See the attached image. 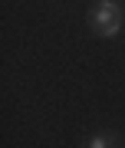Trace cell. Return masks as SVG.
<instances>
[{
  "mask_svg": "<svg viewBox=\"0 0 125 148\" xmlns=\"http://www.w3.org/2000/svg\"><path fill=\"white\" fill-rule=\"evenodd\" d=\"M125 23V10L122 3H115V0H99V3L89 10V27H92V33H99V36H115V33L122 30Z\"/></svg>",
  "mask_w": 125,
  "mask_h": 148,
  "instance_id": "1",
  "label": "cell"
},
{
  "mask_svg": "<svg viewBox=\"0 0 125 148\" xmlns=\"http://www.w3.org/2000/svg\"><path fill=\"white\" fill-rule=\"evenodd\" d=\"M119 145H122L119 132H102V135H92L86 142V148H119Z\"/></svg>",
  "mask_w": 125,
  "mask_h": 148,
  "instance_id": "2",
  "label": "cell"
}]
</instances>
